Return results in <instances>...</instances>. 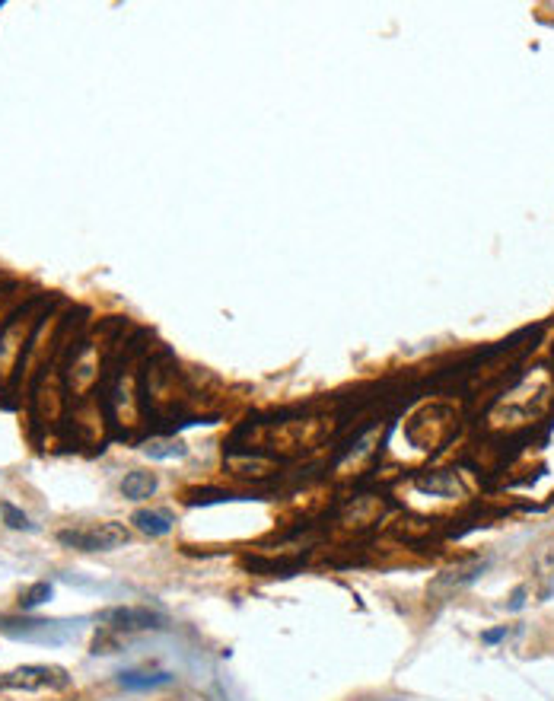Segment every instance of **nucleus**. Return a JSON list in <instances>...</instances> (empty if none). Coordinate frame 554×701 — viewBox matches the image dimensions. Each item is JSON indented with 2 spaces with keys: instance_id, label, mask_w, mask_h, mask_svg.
<instances>
[{
  "instance_id": "f8f14e48",
  "label": "nucleus",
  "mask_w": 554,
  "mask_h": 701,
  "mask_svg": "<svg viewBox=\"0 0 554 701\" xmlns=\"http://www.w3.org/2000/svg\"><path fill=\"white\" fill-rule=\"evenodd\" d=\"M510 634V628L506 625H500V628H494V632H485L481 634V644H500V641Z\"/></svg>"
},
{
  "instance_id": "9d476101",
  "label": "nucleus",
  "mask_w": 554,
  "mask_h": 701,
  "mask_svg": "<svg viewBox=\"0 0 554 701\" xmlns=\"http://www.w3.org/2000/svg\"><path fill=\"white\" fill-rule=\"evenodd\" d=\"M144 453L150 459H173V456H185V443H179V440H166V443H147Z\"/></svg>"
},
{
  "instance_id": "20e7f679",
  "label": "nucleus",
  "mask_w": 554,
  "mask_h": 701,
  "mask_svg": "<svg viewBox=\"0 0 554 701\" xmlns=\"http://www.w3.org/2000/svg\"><path fill=\"white\" fill-rule=\"evenodd\" d=\"M0 632L20 641H42V644H64L74 638L67 622H42V618H22V622L0 618Z\"/></svg>"
},
{
  "instance_id": "1a4fd4ad",
  "label": "nucleus",
  "mask_w": 554,
  "mask_h": 701,
  "mask_svg": "<svg viewBox=\"0 0 554 701\" xmlns=\"http://www.w3.org/2000/svg\"><path fill=\"white\" fill-rule=\"evenodd\" d=\"M0 514H4V523H7L10 529H26V533H32V529H35V523H29V516L22 514L20 507H13L10 500H4V504H0Z\"/></svg>"
},
{
  "instance_id": "6e6552de",
  "label": "nucleus",
  "mask_w": 554,
  "mask_h": 701,
  "mask_svg": "<svg viewBox=\"0 0 554 701\" xmlns=\"http://www.w3.org/2000/svg\"><path fill=\"white\" fill-rule=\"evenodd\" d=\"M51 593H55V587H51L48 580H39V583H32L26 593H22V599H20V609L22 612H32V609H39V606L45 603V599H51Z\"/></svg>"
},
{
  "instance_id": "f03ea898",
  "label": "nucleus",
  "mask_w": 554,
  "mask_h": 701,
  "mask_svg": "<svg viewBox=\"0 0 554 701\" xmlns=\"http://www.w3.org/2000/svg\"><path fill=\"white\" fill-rule=\"evenodd\" d=\"M0 688L10 692H64L70 688V673L55 663H26L10 673H0Z\"/></svg>"
},
{
  "instance_id": "39448f33",
  "label": "nucleus",
  "mask_w": 554,
  "mask_h": 701,
  "mask_svg": "<svg viewBox=\"0 0 554 701\" xmlns=\"http://www.w3.org/2000/svg\"><path fill=\"white\" fill-rule=\"evenodd\" d=\"M156 488H160L156 475L144 472V469H134V472H128L125 479H121V494H125L128 500H147L156 494Z\"/></svg>"
},
{
  "instance_id": "ddd939ff",
  "label": "nucleus",
  "mask_w": 554,
  "mask_h": 701,
  "mask_svg": "<svg viewBox=\"0 0 554 701\" xmlns=\"http://www.w3.org/2000/svg\"><path fill=\"white\" fill-rule=\"evenodd\" d=\"M522 603H526V590H516V593H513L510 609H522Z\"/></svg>"
},
{
  "instance_id": "f257e3e1",
  "label": "nucleus",
  "mask_w": 554,
  "mask_h": 701,
  "mask_svg": "<svg viewBox=\"0 0 554 701\" xmlns=\"http://www.w3.org/2000/svg\"><path fill=\"white\" fill-rule=\"evenodd\" d=\"M58 542L64 549H76V552H112L121 549L131 542L125 523H86V526H70L58 533Z\"/></svg>"
},
{
  "instance_id": "0eeeda50",
  "label": "nucleus",
  "mask_w": 554,
  "mask_h": 701,
  "mask_svg": "<svg viewBox=\"0 0 554 701\" xmlns=\"http://www.w3.org/2000/svg\"><path fill=\"white\" fill-rule=\"evenodd\" d=\"M131 523L140 529L144 535H166V533H173V516L166 514V510H137V514L131 516Z\"/></svg>"
},
{
  "instance_id": "423d86ee",
  "label": "nucleus",
  "mask_w": 554,
  "mask_h": 701,
  "mask_svg": "<svg viewBox=\"0 0 554 701\" xmlns=\"http://www.w3.org/2000/svg\"><path fill=\"white\" fill-rule=\"evenodd\" d=\"M173 679H175L173 673H137V669L118 673V686L128 688V692H147V688H163V686H173Z\"/></svg>"
},
{
  "instance_id": "9b49d317",
  "label": "nucleus",
  "mask_w": 554,
  "mask_h": 701,
  "mask_svg": "<svg viewBox=\"0 0 554 701\" xmlns=\"http://www.w3.org/2000/svg\"><path fill=\"white\" fill-rule=\"evenodd\" d=\"M417 488H421V491H433V494H452L456 491V481L452 479H421Z\"/></svg>"
},
{
  "instance_id": "7ed1b4c3",
  "label": "nucleus",
  "mask_w": 554,
  "mask_h": 701,
  "mask_svg": "<svg viewBox=\"0 0 554 701\" xmlns=\"http://www.w3.org/2000/svg\"><path fill=\"white\" fill-rule=\"evenodd\" d=\"M96 622L109 632H156L166 628V615L147 609V606H112L96 615Z\"/></svg>"
}]
</instances>
